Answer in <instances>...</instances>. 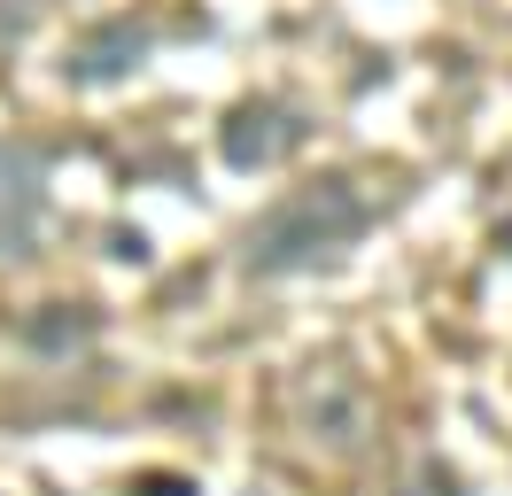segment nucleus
Listing matches in <instances>:
<instances>
[{
	"mask_svg": "<svg viewBox=\"0 0 512 496\" xmlns=\"http://www.w3.org/2000/svg\"><path fill=\"white\" fill-rule=\"evenodd\" d=\"M148 496H187V481H140Z\"/></svg>",
	"mask_w": 512,
	"mask_h": 496,
	"instance_id": "7",
	"label": "nucleus"
},
{
	"mask_svg": "<svg viewBox=\"0 0 512 496\" xmlns=\"http://www.w3.org/2000/svg\"><path fill=\"white\" fill-rule=\"evenodd\" d=\"M396 496H458V473L427 458V465H419V481H412V489H396Z\"/></svg>",
	"mask_w": 512,
	"mask_h": 496,
	"instance_id": "6",
	"label": "nucleus"
},
{
	"mask_svg": "<svg viewBox=\"0 0 512 496\" xmlns=\"http://www.w3.org/2000/svg\"><path fill=\"white\" fill-rule=\"evenodd\" d=\"M140 55H148V31L117 16V24H94L86 39H78V47H70L63 78H70V86H117V78H125Z\"/></svg>",
	"mask_w": 512,
	"mask_h": 496,
	"instance_id": "4",
	"label": "nucleus"
},
{
	"mask_svg": "<svg viewBox=\"0 0 512 496\" xmlns=\"http://www.w3.org/2000/svg\"><path fill=\"white\" fill-rule=\"evenodd\" d=\"M357 233H365V194H357L350 179H319V186H303L295 202H280V210L249 233V272H264V279L311 272L319 256L350 248Z\"/></svg>",
	"mask_w": 512,
	"mask_h": 496,
	"instance_id": "1",
	"label": "nucleus"
},
{
	"mask_svg": "<svg viewBox=\"0 0 512 496\" xmlns=\"http://www.w3.org/2000/svg\"><path fill=\"white\" fill-rule=\"evenodd\" d=\"M218 148L233 171H264V163H280V155L303 148V124H295V109H280V101H241L233 117H225Z\"/></svg>",
	"mask_w": 512,
	"mask_h": 496,
	"instance_id": "3",
	"label": "nucleus"
},
{
	"mask_svg": "<svg viewBox=\"0 0 512 496\" xmlns=\"http://www.w3.org/2000/svg\"><path fill=\"white\" fill-rule=\"evenodd\" d=\"M39 202H47V163L24 140H0V256H32Z\"/></svg>",
	"mask_w": 512,
	"mask_h": 496,
	"instance_id": "2",
	"label": "nucleus"
},
{
	"mask_svg": "<svg viewBox=\"0 0 512 496\" xmlns=\"http://www.w3.org/2000/svg\"><path fill=\"white\" fill-rule=\"evenodd\" d=\"M101 334V318L86 303H39L32 318H24V341H32L39 357H63V349H86V341Z\"/></svg>",
	"mask_w": 512,
	"mask_h": 496,
	"instance_id": "5",
	"label": "nucleus"
}]
</instances>
